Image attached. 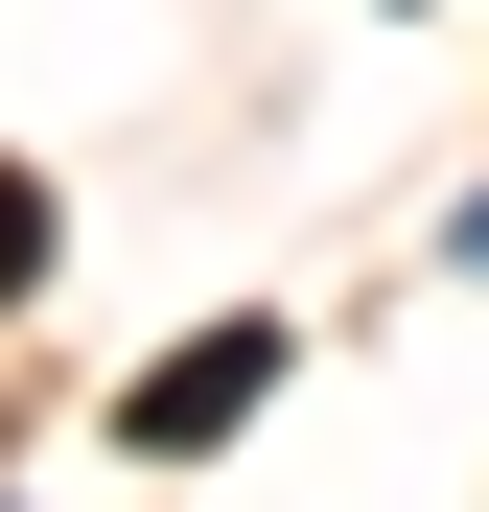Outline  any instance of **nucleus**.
<instances>
[{
  "label": "nucleus",
  "mask_w": 489,
  "mask_h": 512,
  "mask_svg": "<svg viewBox=\"0 0 489 512\" xmlns=\"http://www.w3.org/2000/svg\"><path fill=\"white\" fill-rule=\"evenodd\" d=\"M466 256H489V210H466Z\"/></svg>",
  "instance_id": "nucleus-2"
},
{
  "label": "nucleus",
  "mask_w": 489,
  "mask_h": 512,
  "mask_svg": "<svg viewBox=\"0 0 489 512\" xmlns=\"http://www.w3.org/2000/svg\"><path fill=\"white\" fill-rule=\"evenodd\" d=\"M257 396H280V326H210V350H163V373L117 396V443H163V466H187V443H233Z\"/></svg>",
  "instance_id": "nucleus-1"
}]
</instances>
